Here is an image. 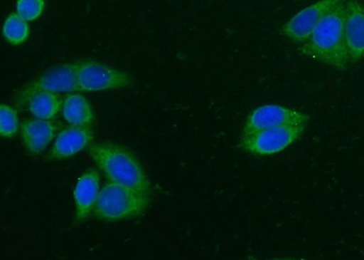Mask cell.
I'll list each match as a JSON object with an SVG mask.
<instances>
[{"mask_svg":"<svg viewBox=\"0 0 364 260\" xmlns=\"http://www.w3.org/2000/svg\"><path fill=\"white\" fill-rule=\"evenodd\" d=\"M89 155L108 181L152 193L151 182L141 162L125 146L112 142H96L90 146Z\"/></svg>","mask_w":364,"mask_h":260,"instance_id":"6da1fadb","label":"cell"},{"mask_svg":"<svg viewBox=\"0 0 364 260\" xmlns=\"http://www.w3.org/2000/svg\"><path fill=\"white\" fill-rule=\"evenodd\" d=\"M346 0L324 16L301 51L320 63L343 71L350 63L344 35Z\"/></svg>","mask_w":364,"mask_h":260,"instance_id":"7a4b0ae2","label":"cell"},{"mask_svg":"<svg viewBox=\"0 0 364 260\" xmlns=\"http://www.w3.org/2000/svg\"><path fill=\"white\" fill-rule=\"evenodd\" d=\"M151 194L108 182L103 185L92 216L105 223L138 219L147 212Z\"/></svg>","mask_w":364,"mask_h":260,"instance_id":"3957f363","label":"cell"},{"mask_svg":"<svg viewBox=\"0 0 364 260\" xmlns=\"http://www.w3.org/2000/svg\"><path fill=\"white\" fill-rule=\"evenodd\" d=\"M77 92L94 93L127 89L132 78L126 71L93 60L76 61Z\"/></svg>","mask_w":364,"mask_h":260,"instance_id":"277c9868","label":"cell"},{"mask_svg":"<svg viewBox=\"0 0 364 260\" xmlns=\"http://www.w3.org/2000/svg\"><path fill=\"white\" fill-rule=\"evenodd\" d=\"M306 125L282 126L242 135L239 146L242 151L258 156L279 154L294 144L304 135Z\"/></svg>","mask_w":364,"mask_h":260,"instance_id":"5b68a950","label":"cell"},{"mask_svg":"<svg viewBox=\"0 0 364 260\" xmlns=\"http://www.w3.org/2000/svg\"><path fill=\"white\" fill-rule=\"evenodd\" d=\"M38 92L74 93L76 85V63L60 65L46 71L37 79L29 81L16 93L17 108H25L29 98Z\"/></svg>","mask_w":364,"mask_h":260,"instance_id":"8992f818","label":"cell"},{"mask_svg":"<svg viewBox=\"0 0 364 260\" xmlns=\"http://www.w3.org/2000/svg\"><path fill=\"white\" fill-rule=\"evenodd\" d=\"M310 116L300 110L281 105H262L247 117L242 135H249L262 130L282 126L306 125Z\"/></svg>","mask_w":364,"mask_h":260,"instance_id":"52a82bcc","label":"cell"},{"mask_svg":"<svg viewBox=\"0 0 364 260\" xmlns=\"http://www.w3.org/2000/svg\"><path fill=\"white\" fill-rule=\"evenodd\" d=\"M343 0H320L297 13L282 28V33L292 41L305 43L328 12Z\"/></svg>","mask_w":364,"mask_h":260,"instance_id":"ba28073f","label":"cell"},{"mask_svg":"<svg viewBox=\"0 0 364 260\" xmlns=\"http://www.w3.org/2000/svg\"><path fill=\"white\" fill-rule=\"evenodd\" d=\"M94 132L91 128L70 125L61 130L47 155L48 161L71 158L93 144Z\"/></svg>","mask_w":364,"mask_h":260,"instance_id":"9c48e42d","label":"cell"},{"mask_svg":"<svg viewBox=\"0 0 364 260\" xmlns=\"http://www.w3.org/2000/svg\"><path fill=\"white\" fill-rule=\"evenodd\" d=\"M100 190V175L96 169H87L80 175L73 192L76 223L81 224L90 219Z\"/></svg>","mask_w":364,"mask_h":260,"instance_id":"30bf717a","label":"cell"},{"mask_svg":"<svg viewBox=\"0 0 364 260\" xmlns=\"http://www.w3.org/2000/svg\"><path fill=\"white\" fill-rule=\"evenodd\" d=\"M344 35L350 63L364 58V6L357 0H346Z\"/></svg>","mask_w":364,"mask_h":260,"instance_id":"8fae6325","label":"cell"},{"mask_svg":"<svg viewBox=\"0 0 364 260\" xmlns=\"http://www.w3.org/2000/svg\"><path fill=\"white\" fill-rule=\"evenodd\" d=\"M60 126L53 120H26L21 125V135L26 151L32 155L43 152L53 141Z\"/></svg>","mask_w":364,"mask_h":260,"instance_id":"7c38bea8","label":"cell"},{"mask_svg":"<svg viewBox=\"0 0 364 260\" xmlns=\"http://www.w3.org/2000/svg\"><path fill=\"white\" fill-rule=\"evenodd\" d=\"M63 115L70 125L91 128L95 121V113L89 100L79 93H71L65 97Z\"/></svg>","mask_w":364,"mask_h":260,"instance_id":"4fadbf2b","label":"cell"},{"mask_svg":"<svg viewBox=\"0 0 364 260\" xmlns=\"http://www.w3.org/2000/svg\"><path fill=\"white\" fill-rule=\"evenodd\" d=\"M63 100L58 93L38 92L28 99L26 107L35 118L50 121L63 112Z\"/></svg>","mask_w":364,"mask_h":260,"instance_id":"5bb4252c","label":"cell"},{"mask_svg":"<svg viewBox=\"0 0 364 260\" xmlns=\"http://www.w3.org/2000/svg\"><path fill=\"white\" fill-rule=\"evenodd\" d=\"M29 22L22 19L17 12L11 13L6 17L2 27V35L11 46H21L31 36Z\"/></svg>","mask_w":364,"mask_h":260,"instance_id":"9a60e30c","label":"cell"},{"mask_svg":"<svg viewBox=\"0 0 364 260\" xmlns=\"http://www.w3.org/2000/svg\"><path fill=\"white\" fill-rule=\"evenodd\" d=\"M21 129L17 110L8 104L0 106V135L4 139H12Z\"/></svg>","mask_w":364,"mask_h":260,"instance_id":"2e32d148","label":"cell"},{"mask_svg":"<svg viewBox=\"0 0 364 260\" xmlns=\"http://www.w3.org/2000/svg\"><path fill=\"white\" fill-rule=\"evenodd\" d=\"M45 9V0H17L16 2V12L28 22L40 19Z\"/></svg>","mask_w":364,"mask_h":260,"instance_id":"e0dca14e","label":"cell"}]
</instances>
